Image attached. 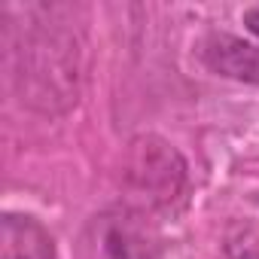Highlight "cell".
Returning <instances> with one entry per match:
<instances>
[{"label": "cell", "instance_id": "1", "mask_svg": "<svg viewBox=\"0 0 259 259\" xmlns=\"http://www.w3.org/2000/svg\"><path fill=\"white\" fill-rule=\"evenodd\" d=\"M37 22L25 31L16 49V82L25 104L43 113H58L76 104L79 95V43L70 28L52 22Z\"/></svg>", "mask_w": 259, "mask_h": 259}, {"label": "cell", "instance_id": "2", "mask_svg": "<svg viewBox=\"0 0 259 259\" xmlns=\"http://www.w3.org/2000/svg\"><path fill=\"white\" fill-rule=\"evenodd\" d=\"M125 186L144 210H171L186 192V162L159 135H141L128 144Z\"/></svg>", "mask_w": 259, "mask_h": 259}, {"label": "cell", "instance_id": "3", "mask_svg": "<svg viewBox=\"0 0 259 259\" xmlns=\"http://www.w3.org/2000/svg\"><path fill=\"white\" fill-rule=\"evenodd\" d=\"M79 259H162V247L132 210H104L79 235Z\"/></svg>", "mask_w": 259, "mask_h": 259}, {"label": "cell", "instance_id": "4", "mask_svg": "<svg viewBox=\"0 0 259 259\" xmlns=\"http://www.w3.org/2000/svg\"><path fill=\"white\" fill-rule=\"evenodd\" d=\"M201 61L220 76L259 85V46L247 40L232 34H210L201 43Z\"/></svg>", "mask_w": 259, "mask_h": 259}, {"label": "cell", "instance_id": "5", "mask_svg": "<svg viewBox=\"0 0 259 259\" xmlns=\"http://www.w3.org/2000/svg\"><path fill=\"white\" fill-rule=\"evenodd\" d=\"M0 259H55L52 235L34 217L7 213L0 223Z\"/></svg>", "mask_w": 259, "mask_h": 259}, {"label": "cell", "instance_id": "6", "mask_svg": "<svg viewBox=\"0 0 259 259\" xmlns=\"http://www.w3.org/2000/svg\"><path fill=\"white\" fill-rule=\"evenodd\" d=\"M244 25H247V31H253V34L259 37V7H250V10L244 13Z\"/></svg>", "mask_w": 259, "mask_h": 259}]
</instances>
